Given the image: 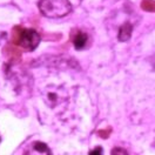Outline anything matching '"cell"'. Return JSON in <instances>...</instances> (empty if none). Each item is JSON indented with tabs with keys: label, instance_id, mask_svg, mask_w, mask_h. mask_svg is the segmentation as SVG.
I'll return each instance as SVG.
<instances>
[{
	"label": "cell",
	"instance_id": "cell-1",
	"mask_svg": "<svg viewBox=\"0 0 155 155\" xmlns=\"http://www.w3.org/2000/svg\"><path fill=\"white\" fill-rule=\"evenodd\" d=\"M38 7L41 14L49 19L62 18L72 12V4L68 0H40Z\"/></svg>",
	"mask_w": 155,
	"mask_h": 155
},
{
	"label": "cell",
	"instance_id": "cell-2",
	"mask_svg": "<svg viewBox=\"0 0 155 155\" xmlns=\"http://www.w3.org/2000/svg\"><path fill=\"white\" fill-rule=\"evenodd\" d=\"M18 31L19 33L15 40L17 45H19L20 47H22L25 51H28V52H32L38 47V45L40 44V35L37 31L31 28H18Z\"/></svg>",
	"mask_w": 155,
	"mask_h": 155
},
{
	"label": "cell",
	"instance_id": "cell-3",
	"mask_svg": "<svg viewBox=\"0 0 155 155\" xmlns=\"http://www.w3.org/2000/svg\"><path fill=\"white\" fill-rule=\"evenodd\" d=\"M24 155H52L51 149L48 148V146L45 145L44 142H33L31 146H28Z\"/></svg>",
	"mask_w": 155,
	"mask_h": 155
},
{
	"label": "cell",
	"instance_id": "cell-4",
	"mask_svg": "<svg viewBox=\"0 0 155 155\" xmlns=\"http://www.w3.org/2000/svg\"><path fill=\"white\" fill-rule=\"evenodd\" d=\"M72 40H73V44H74V47L77 49H82L85 47V45L87 44L88 35L84 32H80L78 31L74 35H72Z\"/></svg>",
	"mask_w": 155,
	"mask_h": 155
},
{
	"label": "cell",
	"instance_id": "cell-5",
	"mask_svg": "<svg viewBox=\"0 0 155 155\" xmlns=\"http://www.w3.org/2000/svg\"><path fill=\"white\" fill-rule=\"evenodd\" d=\"M132 31H133V27H132V25L129 24V22H126V24H124L120 29H119V35H117V39L120 40V41H127V40H129L130 38V35H132Z\"/></svg>",
	"mask_w": 155,
	"mask_h": 155
},
{
	"label": "cell",
	"instance_id": "cell-6",
	"mask_svg": "<svg viewBox=\"0 0 155 155\" xmlns=\"http://www.w3.org/2000/svg\"><path fill=\"white\" fill-rule=\"evenodd\" d=\"M141 8L147 12H155V1L154 0H142Z\"/></svg>",
	"mask_w": 155,
	"mask_h": 155
},
{
	"label": "cell",
	"instance_id": "cell-7",
	"mask_svg": "<svg viewBox=\"0 0 155 155\" xmlns=\"http://www.w3.org/2000/svg\"><path fill=\"white\" fill-rule=\"evenodd\" d=\"M112 155H129V154L127 153L126 149H124L121 147H115L112 150Z\"/></svg>",
	"mask_w": 155,
	"mask_h": 155
},
{
	"label": "cell",
	"instance_id": "cell-8",
	"mask_svg": "<svg viewBox=\"0 0 155 155\" xmlns=\"http://www.w3.org/2000/svg\"><path fill=\"white\" fill-rule=\"evenodd\" d=\"M89 155H104L102 147H95L93 150H91V152H89Z\"/></svg>",
	"mask_w": 155,
	"mask_h": 155
},
{
	"label": "cell",
	"instance_id": "cell-9",
	"mask_svg": "<svg viewBox=\"0 0 155 155\" xmlns=\"http://www.w3.org/2000/svg\"><path fill=\"white\" fill-rule=\"evenodd\" d=\"M110 132H112V129H110V128H108V129H107V132H99V134L102 136V137H107Z\"/></svg>",
	"mask_w": 155,
	"mask_h": 155
}]
</instances>
